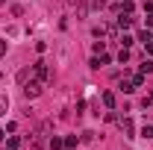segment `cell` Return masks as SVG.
I'll use <instances>...</instances> for the list:
<instances>
[{
  "label": "cell",
  "mask_w": 153,
  "mask_h": 150,
  "mask_svg": "<svg viewBox=\"0 0 153 150\" xmlns=\"http://www.w3.org/2000/svg\"><path fill=\"white\" fill-rule=\"evenodd\" d=\"M33 76H36V82H47V79H50L47 65H44V62H36V65H33Z\"/></svg>",
  "instance_id": "6da1fadb"
},
{
  "label": "cell",
  "mask_w": 153,
  "mask_h": 150,
  "mask_svg": "<svg viewBox=\"0 0 153 150\" xmlns=\"http://www.w3.org/2000/svg\"><path fill=\"white\" fill-rule=\"evenodd\" d=\"M47 130H50V127L44 124V127H41L38 132H33V147H36V150H41L44 144H47V138H44V135H47Z\"/></svg>",
  "instance_id": "7a4b0ae2"
},
{
  "label": "cell",
  "mask_w": 153,
  "mask_h": 150,
  "mask_svg": "<svg viewBox=\"0 0 153 150\" xmlns=\"http://www.w3.org/2000/svg\"><path fill=\"white\" fill-rule=\"evenodd\" d=\"M24 94H27V97H38V94H41V82H30V85H24Z\"/></svg>",
  "instance_id": "3957f363"
},
{
  "label": "cell",
  "mask_w": 153,
  "mask_h": 150,
  "mask_svg": "<svg viewBox=\"0 0 153 150\" xmlns=\"http://www.w3.org/2000/svg\"><path fill=\"white\" fill-rule=\"evenodd\" d=\"M118 27H121V30H130V27H133V18H130V15H121V18H118Z\"/></svg>",
  "instance_id": "277c9868"
},
{
  "label": "cell",
  "mask_w": 153,
  "mask_h": 150,
  "mask_svg": "<svg viewBox=\"0 0 153 150\" xmlns=\"http://www.w3.org/2000/svg\"><path fill=\"white\" fill-rule=\"evenodd\" d=\"M71 3L76 6V15L82 18V15H85V0H71Z\"/></svg>",
  "instance_id": "5b68a950"
},
{
  "label": "cell",
  "mask_w": 153,
  "mask_h": 150,
  "mask_svg": "<svg viewBox=\"0 0 153 150\" xmlns=\"http://www.w3.org/2000/svg\"><path fill=\"white\" fill-rule=\"evenodd\" d=\"M6 109H9V97L0 94V115H6Z\"/></svg>",
  "instance_id": "8992f818"
},
{
  "label": "cell",
  "mask_w": 153,
  "mask_h": 150,
  "mask_svg": "<svg viewBox=\"0 0 153 150\" xmlns=\"http://www.w3.org/2000/svg\"><path fill=\"white\" fill-rule=\"evenodd\" d=\"M103 103L112 109V106H115V94H112V91H106V94H103Z\"/></svg>",
  "instance_id": "52a82bcc"
},
{
  "label": "cell",
  "mask_w": 153,
  "mask_h": 150,
  "mask_svg": "<svg viewBox=\"0 0 153 150\" xmlns=\"http://www.w3.org/2000/svg\"><path fill=\"white\" fill-rule=\"evenodd\" d=\"M121 127H124V132H130V135H133V121H130V118H124V121H121Z\"/></svg>",
  "instance_id": "ba28073f"
},
{
  "label": "cell",
  "mask_w": 153,
  "mask_h": 150,
  "mask_svg": "<svg viewBox=\"0 0 153 150\" xmlns=\"http://www.w3.org/2000/svg\"><path fill=\"white\" fill-rule=\"evenodd\" d=\"M47 144H50V147H53V150H59V147H65V141H62V138H50V141H47Z\"/></svg>",
  "instance_id": "9c48e42d"
},
{
  "label": "cell",
  "mask_w": 153,
  "mask_h": 150,
  "mask_svg": "<svg viewBox=\"0 0 153 150\" xmlns=\"http://www.w3.org/2000/svg\"><path fill=\"white\" fill-rule=\"evenodd\" d=\"M118 59H121V62H130V50H127V47H121V53H118Z\"/></svg>",
  "instance_id": "30bf717a"
},
{
  "label": "cell",
  "mask_w": 153,
  "mask_h": 150,
  "mask_svg": "<svg viewBox=\"0 0 153 150\" xmlns=\"http://www.w3.org/2000/svg\"><path fill=\"white\" fill-rule=\"evenodd\" d=\"M6 147H9V150H18L21 141H18V138H9V141H6Z\"/></svg>",
  "instance_id": "8fae6325"
},
{
  "label": "cell",
  "mask_w": 153,
  "mask_h": 150,
  "mask_svg": "<svg viewBox=\"0 0 153 150\" xmlns=\"http://www.w3.org/2000/svg\"><path fill=\"white\" fill-rule=\"evenodd\" d=\"M150 71H153V65H150V62H144V65H141V71H138V74L144 76V74H150Z\"/></svg>",
  "instance_id": "7c38bea8"
},
{
  "label": "cell",
  "mask_w": 153,
  "mask_h": 150,
  "mask_svg": "<svg viewBox=\"0 0 153 150\" xmlns=\"http://www.w3.org/2000/svg\"><path fill=\"white\" fill-rule=\"evenodd\" d=\"M65 147H76V135H68L65 138Z\"/></svg>",
  "instance_id": "4fadbf2b"
},
{
  "label": "cell",
  "mask_w": 153,
  "mask_h": 150,
  "mask_svg": "<svg viewBox=\"0 0 153 150\" xmlns=\"http://www.w3.org/2000/svg\"><path fill=\"white\" fill-rule=\"evenodd\" d=\"M141 138H153V127H144L141 130Z\"/></svg>",
  "instance_id": "5bb4252c"
},
{
  "label": "cell",
  "mask_w": 153,
  "mask_h": 150,
  "mask_svg": "<svg viewBox=\"0 0 153 150\" xmlns=\"http://www.w3.org/2000/svg\"><path fill=\"white\" fill-rule=\"evenodd\" d=\"M100 6H106V0H94V9H100Z\"/></svg>",
  "instance_id": "9a60e30c"
},
{
  "label": "cell",
  "mask_w": 153,
  "mask_h": 150,
  "mask_svg": "<svg viewBox=\"0 0 153 150\" xmlns=\"http://www.w3.org/2000/svg\"><path fill=\"white\" fill-rule=\"evenodd\" d=\"M3 53H6V41H0V56H3Z\"/></svg>",
  "instance_id": "2e32d148"
},
{
  "label": "cell",
  "mask_w": 153,
  "mask_h": 150,
  "mask_svg": "<svg viewBox=\"0 0 153 150\" xmlns=\"http://www.w3.org/2000/svg\"><path fill=\"white\" fill-rule=\"evenodd\" d=\"M3 138H6V132H3V130H0V141H3Z\"/></svg>",
  "instance_id": "e0dca14e"
},
{
  "label": "cell",
  "mask_w": 153,
  "mask_h": 150,
  "mask_svg": "<svg viewBox=\"0 0 153 150\" xmlns=\"http://www.w3.org/2000/svg\"><path fill=\"white\" fill-rule=\"evenodd\" d=\"M0 3H3V0H0Z\"/></svg>",
  "instance_id": "ac0fdd59"
}]
</instances>
